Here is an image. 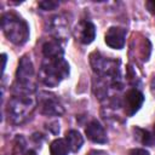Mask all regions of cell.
<instances>
[{
    "instance_id": "cell-1",
    "label": "cell",
    "mask_w": 155,
    "mask_h": 155,
    "mask_svg": "<svg viewBox=\"0 0 155 155\" xmlns=\"http://www.w3.org/2000/svg\"><path fill=\"white\" fill-rule=\"evenodd\" d=\"M1 27L4 34L11 42L16 45H23L27 42L29 38V28L25 21H23L21 17L16 16L15 13H6L2 16Z\"/></svg>"
},
{
    "instance_id": "cell-2",
    "label": "cell",
    "mask_w": 155,
    "mask_h": 155,
    "mask_svg": "<svg viewBox=\"0 0 155 155\" xmlns=\"http://www.w3.org/2000/svg\"><path fill=\"white\" fill-rule=\"evenodd\" d=\"M69 75V65L62 58H46L40 69V80L47 86H56Z\"/></svg>"
},
{
    "instance_id": "cell-3",
    "label": "cell",
    "mask_w": 155,
    "mask_h": 155,
    "mask_svg": "<svg viewBox=\"0 0 155 155\" xmlns=\"http://www.w3.org/2000/svg\"><path fill=\"white\" fill-rule=\"evenodd\" d=\"M33 108H34V103H33L31 98L16 97L10 101L7 113L13 122H21L27 117V115L31 111Z\"/></svg>"
},
{
    "instance_id": "cell-4",
    "label": "cell",
    "mask_w": 155,
    "mask_h": 155,
    "mask_svg": "<svg viewBox=\"0 0 155 155\" xmlns=\"http://www.w3.org/2000/svg\"><path fill=\"white\" fill-rule=\"evenodd\" d=\"M144 102V96L140 91L136 88H131L125 93L124 97V108L127 116L134 115L142 107Z\"/></svg>"
},
{
    "instance_id": "cell-5",
    "label": "cell",
    "mask_w": 155,
    "mask_h": 155,
    "mask_svg": "<svg viewBox=\"0 0 155 155\" xmlns=\"http://www.w3.org/2000/svg\"><path fill=\"white\" fill-rule=\"evenodd\" d=\"M125 39H126V29L121 27H110L104 36L105 44L115 50H120L125 45Z\"/></svg>"
},
{
    "instance_id": "cell-6",
    "label": "cell",
    "mask_w": 155,
    "mask_h": 155,
    "mask_svg": "<svg viewBox=\"0 0 155 155\" xmlns=\"http://www.w3.org/2000/svg\"><path fill=\"white\" fill-rule=\"evenodd\" d=\"M75 36L81 44H85V45L91 44L96 36V28L93 23H91L90 21L79 22V24L75 28Z\"/></svg>"
},
{
    "instance_id": "cell-7",
    "label": "cell",
    "mask_w": 155,
    "mask_h": 155,
    "mask_svg": "<svg viewBox=\"0 0 155 155\" xmlns=\"http://www.w3.org/2000/svg\"><path fill=\"white\" fill-rule=\"evenodd\" d=\"M34 74V69H33V64L31 61L24 56L21 58L19 64H18V69H17V81L22 85H28L31 76Z\"/></svg>"
},
{
    "instance_id": "cell-8",
    "label": "cell",
    "mask_w": 155,
    "mask_h": 155,
    "mask_svg": "<svg viewBox=\"0 0 155 155\" xmlns=\"http://www.w3.org/2000/svg\"><path fill=\"white\" fill-rule=\"evenodd\" d=\"M85 133L87 136V138L94 143H107V134H105V131L103 128V126L97 121V120H93L91 121L86 130H85Z\"/></svg>"
},
{
    "instance_id": "cell-9",
    "label": "cell",
    "mask_w": 155,
    "mask_h": 155,
    "mask_svg": "<svg viewBox=\"0 0 155 155\" xmlns=\"http://www.w3.org/2000/svg\"><path fill=\"white\" fill-rule=\"evenodd\" d=\"M64 109L63 107L53 98V97H47L42 99L41 102V113L45 115H61L63 114Z\"/></svg>"
},
{
    "instance_id": "cell-10",
    "label": "cell",
    "mask_w": 155,
    "mask_h": 155,
    "mask_svg": "<svg viewBox=\"0 0 155 155\" xmlns=\"http://www.w3.org/2000/svg\"><path fill=\"white\" fill-rule=\"evenodd\" d=\"M65 142H67V144L69 147V150L73 151V153H76V151L80 150V148H81V145L84 143V138L78 131L70 130L65 134Z\"/></svg>"
},
{
    "instance_id": "cell-11",
    "label": "cell",
    "mask_w": 155,
    "mask_h": 155,
    "mask_svg": "<svg viewBox=\"0 0 155 155\" xmlns=\"http://www.w3.org/2000/svg\"><path fill=\"white\" fill-rule=\"evenodd\" d=\"M42 52L46 58H62L63 57V48L56 40L47 41L42 47Z\"/></svg>"
},
{
    "instance_id": "cell-12",
    "label": "cell",
    "mask_w": 155,
    "mask_h": 155,
    "mask_svg": "<svg viewBox=\"0 0 155 155\" xmlns=\"http://www.w3.org/2000/svg\"><path fill=\"white\" fill-rule=\"evenodd\" d=\"M69 147L65 139H54L50 145V155H68Z\"/></svg>"
},
{
    "instance_id": "cell-13",
    "label": "cell",
    "mask_w": 155,
    "mask_h": 155,
    "mask_svg": "<svg viewBox=\"0 0 155 155\" xmlns=\"http://www.w3.org/2000/svg\"><path fill=\"white\" fill-rule=\"evenodd\" d=\"M134 133H136V138L142 142L143 144L145 145H153L155 143V138L151 133H149L148 131L145 130H142V128H134Z\"/></svg>"
},
{
    "instance_id": "cell-14",
    "label": "cell",
    "mask_w": 155,
    "mask_h": 155,
    "mask_svg": "<svg viewBox=\"0 0 155 155\" xmlns=\"http://www.w3.org/2000/svg\"><path fill=\"white\" fill-rule=\"evenodd\" d=\"M39 7H41L42 10H54L56 7H58V2L52 1V0H45V1H40L39 2Z\"/></svg>"
},
{
    "instance_id": "cell-15",
    "label": "cell",
    "mask_w": 155,
    "mask_h": 155,
    "mask_svg": "<svg viewBox=\"0 0 155 155\" xmlns=\"http://www.w3.org/2000/svg\"><path fill=\"white\" fill-rule=\"evenodd\" d=\"M145 6H147L148 11H149L153 16H155V0H148V1L145 2Z\"/></svg>"
},
{
    "instance_id": "cell-16",
    "label": "cell",
    "mask_w": 155,
    "mask_h": 155,
    "mask_svg": "<svg viewBox=\"0 0 155 155\" xmlns=\"http://www.w3.org/2000/svg\"><path fill=\"white\" fill-rule=\"evenodd\" d=\"M130 155H150V154L145 149H133V150H131Z\"/></svg>"
},
{
    "instance_id": "cell-17",
    "label": "cell",
    "mask_w": 155,
    "mask_h": 155,
    "mask_svg": "<svg viewBox=\"0 0 155 155\" xmlns=\"http://www.w3.org/2000/svg\"><path fill=\"white\" fill-rule=\"evenodd\" d=\"M88 155H108V154H105L104 151H101V150H93V151H91Z\"/></svg>"
},
{
    "instance_id": "cell-18",
    "label": "cell",
    "mask_w": 155,
    "mask_h": 155,
    "mask_svg": "<svg viewBox=\"0 0 155 155\" xmlns=\"http://www.w3.org/2000/svg\"><path fill=\"white\" fill-rule=\"evenodd\" d=\"M1 59H2V68H1V69H2V71H4V70H5V65H6V54H5V53L1 54Z\"/></svg>"
},
{
    "instance_id": "cell-19",
    "label": "cell",
    "mask_w": 155,
    "mask_h": 155,
    "mask_svg": "<svg viewBox=\"0 0 155 155\" xmlns=\"http://www.w3.org/2000/svg\"><path fill=\"white\" fill-rule=\"evenodd\" d=\"M150 86H151L153 91H155V78H153V80H151V82H150Z\"/></svg>"
},
{
    "instance_id": "cell-20",
    "label": "cell",
    "mask_w": 155,
    "mask_h": 155,
    "mask_svg": "<svg viewBox=\"0 0 155 155\" xmlns=\"http://www.w3.org/2000/svg\"><path fill=\"white\" fill-rule=\"evenodd\" d=\"M27 155H35V153H34V151H28Z\"/></svg>"
},
{
    "instance_id": "cell-21",
    "label": "cell",
    "mask_w": 155,
    "mask_h": 155,
    "mask_svg": "<svg viewBox=\"0 0 155 155\" xmlns=\"http://www.w3.org/2000/svg\"><path fill=\"white\" fill-rule=\"evenodd\" d=\"M154 131H155V125H154Z\"/></svg>"
}]
</instances>
